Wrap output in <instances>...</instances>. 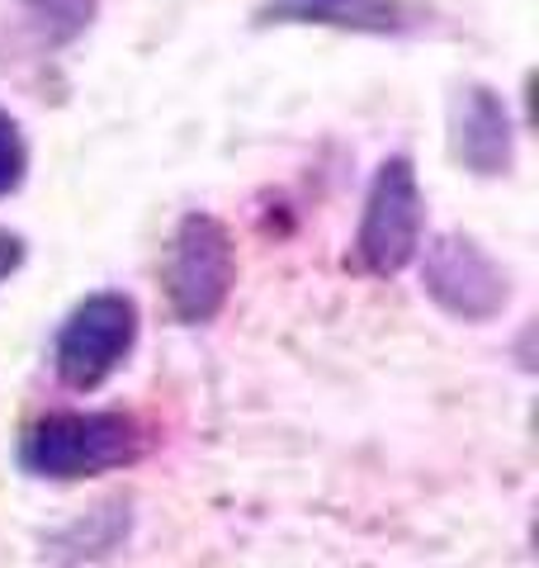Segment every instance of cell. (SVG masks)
<instances>
[{
  "mask_svg": "<svg viewBox=\"0 0 539 568\" xmlns=\"http://www.w3.org/2000/svg\"><path fill=\"white\" fill-rule=\"evenodd\" d=\"M142 436L119 413H58L29 426L24 469L43 478H90L138 459Z\"/></svg>",
  "mask_w": 539,
  "mask_h": 568,
  "instance_id": "6da1fadb",
  "label": "cell"
},
{
  "mask_svg": "<svg viewBox=\"0 0 539 568\" xmlns=\"http://www.w3.org/2000/svg\"><path fill=\"white\" fill-rule=\"evenodd\" d=\"M161 280H166V298L180 323H209L227 304L232 280H237V256H232L227 227L213 213H190L171 237Z\"/></svg>",
  "mask_w": 539,
  "mask_h": 568,
  "instance_id": "7a4b0ae2",
  "label": "cell"
},
{
  "mask_svg": "<svg viewBox=\"0 0 539 568\" xmlns=\"http://www.w3.org/2000/svg\"><path fill=\"white\" fill-rule=\"evenodd\" d=\"M421 246V190H417V171L407 156H393L379 166L369 185V204H365V223H359V242L355 256L369 275H398L403 265L417 256Z\"/></svg>",
  "mask_w": 539,
  "mask_h": 568,
  "instance_id": "3957f363",
  "label": "cell"
},
{
  "mask_svg": "<svg viewBox=\"0 0 539 568\" xmlns=\"http://www.w3.org/2000/svg\"><path fill=\"white\" fill-rule=\"evenodd\" d=\"M138 336V308L123 294H95L67 317L58 336V375L71 388H100Z\"/></svg>",
  "mask_w": 539,
  "mask_h": 568,
  "instance_id": "277c9868",
  "label": "cell"
},
{
  "mask_svg": "<svg viewBox=\"0 0 539 568\" xmlns=\"http://www.w3.org/2000/svg\"><path fill=\"white\" fill-rule=\"evenodd\" d=\"M426 294L445 313L482 323L507 304V275L469 237H436L426 246Z\"/></svg>",
  "mask_w": 539,
  "mask_h": 568,
  "instance_id": "5b68a950",
  "label": "cell"
},
{
  "mask_svg": "<svg viewBox=\"0 0 539 568\" xmlns=\"http://www.w3.org/2000/svg\"><path fill=\"white\" fill-rule=\"evenodd\" d=\"M449 148L469 171L501 175L511 166V114L488 85H464L449 110Z\"/></svg>",
  "mask_w": 539,
  "mask_h": 568,
  "instance_id": "8992f818",
  "label": "cell"
},
{
  "mask_svg": "<svg viewBox=\"0 0 539 568\" xmlns=\"http://www.w3.org/2000/svg\"><path fill=\"white\" fill-rule=\"evenodd\" d=\"M261 20L279 24H336L359 33H388L403 24L398 0H265Z\"/></svg>",
  "mask_w": 539,
  "mask_h": 568,
  "instance_id": "52a82bcc",
  "label": "cell"
},
{
  "mask_svg": "<svg viewBox=\"0 0 539 568\" xmlns=\"http://www.w3.org/2000/svg\"><path fill=\"white\" fill-rule=\"evenodd\" d=\"M24 6L43 24L48 43H71L90 24V14H95V0H24Z\"/></svg>",
  "mask_w": 539,
  "mask_h": 568,
  "instance_id": "ba28073f",
  "label": "cell"
},
{
  "mask_svg": "<svg viewBox=\"0 0 539 568\" xmlns=\"http://www.w3.org/2000/svg\"><path fill=\"white\" fill-rule=\"evenodd\" d=\"M24 181V138L14 129V119L0 110V194H10Z\"/></svg>",
  "mask_w": 539,
  "mask_h": 568,
  "instance_id": "9c48e42d",
  "label": "cell"
},
{
  "mask_svg": "<svg viewBox=\"0 0 539 568\" xmlns=\"http://www.w3.org/2000/svg\"><path fill=\"white\" fill-rule=\"evenodd\" d=\"M20 261H24V242L14 237V233H6V227H0V280L20 271Z\"/></svg>",
  "mask_w": 539,
  "mask_h": 568,
  "instance_id": "30bf717a",
  "label": "cell"
}]
</instances>
